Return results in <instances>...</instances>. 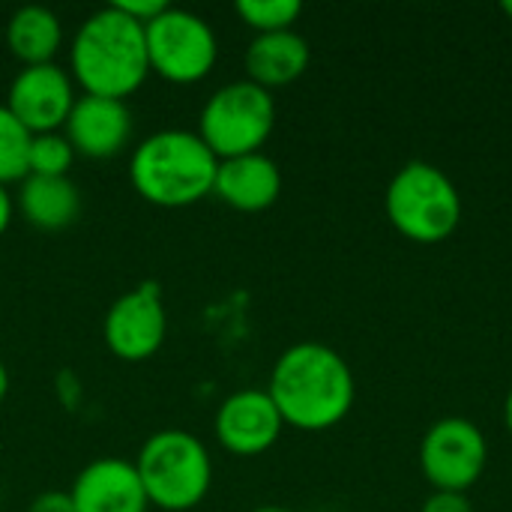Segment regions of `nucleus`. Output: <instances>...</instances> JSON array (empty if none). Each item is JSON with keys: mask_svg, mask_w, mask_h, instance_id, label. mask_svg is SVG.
<instances>
[{"mask_svg": "<svg viewBox=\"0 0 512 512\" xmlns=\"http://www.w3.org/2000/svg\"><path fill=\"white\" fill-rule=\"evenodd\" d=\"M504 420H507V429H510L512 435V390L510 396H507V405H504Z\"/></svg>", "mask_w": 512, "mask_h": 512, "instance_id": "26", "label": "nucleus"}, {"mask_svg": "<svg viewBox=\"0 0 512 512\" xmlns=\"http://www.w3.org/2000/svg\"><path fill=\"white\" fill-rule=\"evenodd\" d=\"M219 159L189 129L147 135L129 159L132 189L156 207H189L213 195Z\"/></svg>", "mask_w": 512, "mask_h": 512, "instance_id": "3", "label": "nucleus"}, {"mask_svg": "<svg viewBox=\"0 0 512 512\" xmlns=\"http://www.w3.org/2000/svg\"><path fill=\"white\" fill-rule=\"evenodd\" d=\"M282 192V171L264 153H246L222 159L216 171L213 195L240 213H261L276 204Z\"/></svg>", "mask_w": 512, "mask_h": 512, "instance_id": "14", "label": "nucleus"}, {"mask_svg": "<svg viewBox=\"0 0 512 512\" xmlns=\"http://www.w3.org/2000/svg\"><path fill=\"white\" fill-rule=\"evenodd\" d=\"M276 126V102L270 90L246 81H231L219 87L201 108L198 138L210 153L222 159L261 153Z\"/></svg>", "mask_w": 512, "mask_h": 512, "instance_id": "6", "label": "nucleus"}, {"mask_svg": "<svg viewBox=\"0 0 512 512\" xmlns=\"http://www.w3.org/2000/svg\"><path fill=\"white\" fill-rule=\"evenodd\" d=\"M237 15L258 33H276V30H294V21L303 15L300 0H240Z\"/></svg>", "mask_w": 512, "mask_h": 512, "instance_id": "20", "label": "nucleus"}, {"mask_svg": "<svg viewBox=\"0 0 512 512\" xmlns=\"http://www.w3.org/2000/svg\"><path fill=\"white\" fill-rule=\"evenodd\" d=\"M72 78L87 96H132L150 75L144 27L114 3L93 12L72 39Z\"/></svg>", "mask_w": 512, "mask_h": 512, "instance_id": "2", "label": "nucleus"}, {"mask_svg": "<svg viewBox=\"0 0 512 512\" xmlns=\"http://www.w3.org/2000/svg\"><path fill=\"white\" fill-rule=\"evenodd\" d=\"M267 393L285 426L324 432L348 417L354 405V375L348 360L333 348L300 342L276 360Z\"/></svg>", "mask_w": 512, "mask_h": 512, "instance_id": "1", "label": "nucleus"}, {"mask_svg": "<svg viewBox=\"0 0 512 512\" xmlns=\"http://www.w3.org/2000/svg\"><path fill=\"white\" fill-rule=\"evenodd\" d=\"M213 429L231 456H261L279 441L285 420L267 390H237L219 405Z\"/></svg>", "mask_w": 512, "mask_h": 512, "instance_id": "11", "label": "nucleus"}, {"mask_svg": "<svg viewBox=\"0 0 512 512\" xmlns=\"http://www.w3.org/2000/svg\"><path fill=\"white\" fill-rule=\"evenodd\" d=\"M12 216H15V198L6 192V186H0V237L6 234Z\"/></svg>", "mask_w": 512, "mask_h": 512, "instance_id": "24", "label": "nucleus"}, {"mask_svg": "<svg viewBox=\"0 0 512 512\" xmlns=\"http://www.w3.org/2000/svg\"><path fill=\"white\" fill-rule=\"evenodd\" d=\"M504 12H507V15L512 18V0H507V3H504Z\"/></svg>", "mask_w": 512, "mask_h": 512, "instance_id": "28", "label": "nucleus"}, {"mask_svg": "<svg viewBox=\"0 0 512 512\" xmlns=\"http://www.w3.org/2000/svg\"><path fill=\"white\" fill-rule=\"evenodd\" d=\"M252 512H294V510H288V507H276V504H267V507H255Z\"/></svg>", "mask_w": 512, "mask_h": 512, "instance_id": "27", "label": "nucleus"}, {"mask_svg": "<svg viewBox=\"0 0 512 512\" xmlns=\"http://www.w3.org/2000/svg\"><path fill=\"white\" fill-rule=\"evenodd\" d=\"M63 135L75 156L111 159L132 141V111L120 99L81 93L66 117Z\"/></svg>", "mask_w": 512, "mask_h": 512, "instance_id": "12", "label": "nucleus"}, {"mask_svg": "<svg viewBox=\"0 0 512 512\" xmlns=\"http://www.w3.org/2000/svg\"><path fill=\"white\" fill-rule=\"evenodd\" d=\"M384 204L393 228L414 243H441L462 222L459 189L429 162H408L390 180Z\"/></svg>", "mask_w": 512, "mask_h": 512, "instance_id": "5", "label": "nucleus"}, {"mask_svg": "<svg viewBox=\"0 0 512 512\" xmlns=\"http://www.w3.org/2000/svg\"><path fill=\"white\" fill-rule=\"evenodd\" d=\"M150 72L171 84H198L204 81L219 57V42L213 27L189 12L168 6L159 18L144 27Z\"/></svg>", "mask_w": 512, "mask_h": 512, "instance_id": "7", "label": "nucleus"}, {"mask_svg": "<svg viewBox=\"0 0 512 512\" xmlns=\"http://www.w3.org/2000/svg\"><path fill=\"white\" fill-rule=\"evenodd\" d=\"M75 99L78 96L72 90V75L57 63L21 66V72L9 84L6 108L30 135H42L63 132Z\"/></svg>", "mask_w": 512, "mask_h": 512, "instance_id": "10", "label": "nucleus"}, {"mask_svg": "<svg viewBox=\"0 0 512 512\" xmlns=\"http://www.w3.org/2000/svg\"><path fill=\"white\" fill-rule=\"evenodd\" d=\"M6 45L21 66L54 63L63 45V24L48 6H21L6 24Z\"/></svg>", "mask_w": 512, "mask_h": 512, "instance_id": "17", "label": "nucleus"}, {"mask_svg": "<svg viewBox=\"0 0 512 512\" xmlns=\"http://www.w3.org/2000/svg\"><path fill=\"white\" fill-rule=\"evenodd\" d=\"M75 512H147L150 501L132 462L105 456L90 462L69 489Z\"/></svg>", "mask_w": 512, "mask_h": 512, "instance_id": "13", "label": "nucleus"}, {"mask_svg": "<svg viewBox=\"0 0 512 512\" xmlns=\"http://www.w3.org/2000/svg\"><path fill=\"white\" fill-rule=\"evenodd\" d=\"M489 447L477 423L465 417L438 420L420 444V468L435 492H468L486 471Z\"/></svg>", "mask_w": 512, "mask_h": 512, "instance_id": "8", "label": "nucleus"}, {"mask_svg": "<svg viewBox=\"0 0 512 512\" xmlns=\"http://www.w3.org/2000/svg\"><path fill=\"white\" fill-rule=\"evenodd\" d=\"M75 162V150L63 132H42L30 138L27 174L33 177H69Z\"/></svg>", "mask_w": 512, "mask_h": 512, "instance_id": "19", "label": "nucleus"}, {"mask_svg": "<svg viewBox=\"0 0 512 512\" xmlns=\"http://www.w3.org/2000/svg\"><path fill=\"white\" fill-rule=\"evenodd\" d=\"M420 512H474V507L462 492H435Z\"/></svg>", "mask_w": 512, "mask_h": 512, "instance_id": "22", "label": "nucleus"}, {"mask_svg": "<svg viewBox=\"0 0 512 512\" xmlns=\"http://www.w3.org/2000/svg\"><path fill=\"white\" fill-rule=\"evenodd\" d=\"M150 507L186 512L198 507L213 486V459L207 447L183 429L153 432L132 462Z\"/></svg>", "mask_w": 512, "mask_h": 512, "instance_id": "4", "label": "nucleus"}, {"mask_svg": "<svg viewBox=\"0 0 512 512\" xmlns=\"http://www.w3.org/2000/svg\"><path fill=\"white\" fill-rule=\"evenodd\" d=\"M6 393H9V372H6V366H3V360H0V405H3V399H6Z\"/></svg>", "mask_w": 512, "mask_h": 512, "instance_id": "25", "label": "nucleus"}, {"mask_svg": "<svg viewBox=\"0 0 512 512\" xmlns=\"http://www.w3.org/2000/svg\"><path fill=\"white\" fill-rule=\"evenodd\" d=\"M27 512H75V504H72L69 492L51 489V492H39V495L30 501Z\"/></svg>", "mask_w": 512, "mask_h": 512, "instance_id": "23", "label": "nucleus"}, {"mask_svg": "<svg viewBox=\"0 0 512 512\" xmlns=\"http://www.w3.org/2000/svg\"><path fill=\"white\" fill-rule=\"evenodd\" d=\"M312 60L309 42L297 30L258 33L246 48V75L252 84L273 90L294 84Z\"/></svg>", "mask_w": 512, "mask_h": 512, "instance_id": "15", "label": "nucleus"}, {"mask_svg": "<svg viewBox=\"0 0 512 512\" xmlns=\"http://www.w3.org/2000/svg\"><path fill=\"white\" fill-rule=\"evenodd\" d=\"M18 213L39 231H63L81 213L78 186L69 177H33L18 183Z\"/></svg>", "mask_w": 512, "mask_h": 512, "instance_id": "16", "label": "nucleus"}, {"mask_svg": "<svg viewBox=\"0 0 512 512\" xmlns=\"http://www.w3.org/2000/svg\"><path fill=\"white\" fill-rule=\"evenodd\" d=\"M30 132L12 117L6 105H0V186L21 183L27 177V153Z\"/></svg>", "mask_w": 512, "mask_h": 512, "instance_id": "18", "label": "nucleus"}, {"mask_svg": "<svg viewBox=\"0 0 512 512\" xmlns=\"http://www.w3.org/2000/svg\"><path fill=\"white\" fill-rule=\"evenodd\" d=\"M114 6L123 15H129L132 21H138L141 27H147L153 18H159L168 9V3H162V0H114Z\"/></svg>", "mask_w": 512, "mask_h": 512, "instance_id": "21", "label": "nucleus"}, {"mask_svg": "<svg viewBox=\"0 0 512 512\" xmlns=\"http://www.w3.org/2000/svg\"><path fill=\"white\" fill-rule=\"evenodd\" d=\"M105 345L123 363L150 360L168 336L165 297L156 282H141L132 291L120 294L105 312Z\"/></svg>", "mask_w": 512, "mask_h": 512, "instance_id": "9", "label": "nucleus"}]
</instances>
